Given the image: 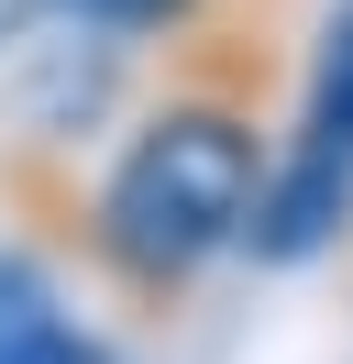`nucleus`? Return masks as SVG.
<instances>
[{
  "mask_svg": "<svg viewBox=\"0 0 353 364\" xmlns=\"http://www.w3.org/2000/svg\"><path fill=\"white\" fill-rule=\"evenodd\" d=\"M265 166L276 155H265L243 89H188V77H176V89L122 133L100 199L78 210L88 265H100L122 298H144V309L188 298L199 276L243 243V221H254V199H265Z\"/></svg>",
  "mask_w": 353,
  "mask_h": 364,
  "instance_id": "nucleus-1",
  "label": "nucleus"
},
{
  "mask_svg": "<svg viewBox=\"0 0 353 364\" xmlns=\"http://www.w3.org/2000/svg\"><path fill=\"white\" fill-rule=\"evenodd\" d=\"M0 364H100L88 320L56 298V276L33 254H0Z\"/></svg>",
  "mask_w": 353,
  "mask_h": 364,
  "instance_id": "nucleus-2",
  "label": "nucleus"
},
{
  "mask_svg": "<svg viewBox=\"0 0 353 364\" xmlns=\"http://www.w3.org/2000/svg\"><path fill=\"white\" fill-rule=\"evenodd\" d=\"M298 144L353 166V0H331V23H320V67H309V122H298Z\"/></svg>",
  "mask_w": 353,
  "mask_h": 364,
  "instance_id": "nucleus-3",
  "label": "nucleus"
},
{
  "mask_svg": "<svg viewBox=\"0 0 353 364\" xmlns=\"http://www.w3.org/2000/svg\"><path fill=\"white\" fill-rule=\"evenodd\" d=\"M78 33H100V45H132V33H199V11L210 0H56Z\"/></svg>",
  "mask_w": 353,
  "mask_h": 364,
  "instance_id": "nucleus-4",
  "label": "nucleus"
},
{
  "mask_svg": "<svg viewBox=\"0 0 353 364\" xmlns=\"http://www.w3.org/2000/svg\"><path fill=\"white\" fill-rule=\"evenodd\" d=\"M44 11H56V0H0V45H22V33H33Z\"/></svg>",
  "mask_w": 353,
  "mask_h": 364,
  "instance_id": "nucleus-5",
  "label": "nucleus"
}]
</instances>
